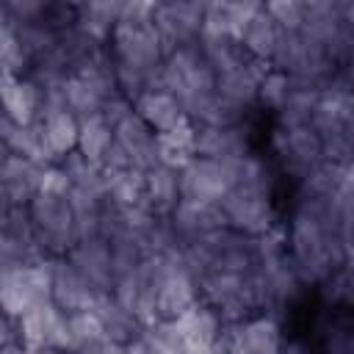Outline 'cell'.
I'll use <instances>...</instances> for the list:
<instances>
[{"label":"cell","instance_id":"obj_10","mask_svg":"<svg viewBox=\"0 0 354 354\" xmlns=\"http://www.w3.org/2000/svg\"><path fill=\"white\" fill-rule=\"evenodd\" d=\"M293 88V77L288 72H279V69H271L263 80H260V91H257V100H263L268 108L274 111H282V105L288 102V94Z\"/></svg>","mask_w":354,"mask_h":354},{"label":"cell","instance_id":"obj_1","mask_svg":"<svg viewBox=\"0 0 354 354\" xmlns=\"http://www.w3.org/2000/svg\"><path fill=\"white\" fill-rule=\"evenodd\" d=\"M232 188H238L232 160H210L196 155L180 171V199L221 205Z\"/></svg>","mask_w":354,"mask_h":354},{"label":"cell","instance_id":"obj_11","mask_svg":"<svg viewBox=\"0 0 354 354\" xmlns=\"http://www.w3.org/2000/svg\"><path fill=\"white\" fill-rule=\"evenodd\" d=\"M124 354H152V348H149V343L144 340V337H138L136 343H130L127 346V351Z\"/></svg>","mask_w":354,"mask_h":354},{"label":"cell","instance_id":"obj_8","mask_svg":"<svg viewBox=\"0 0 354 354\" xmlns=\"http://www.w3.org/2000/svg\"><path fill=\"white\" fill-rule=\"evenodd\" d=\"M39 122H41L44 138H47L53 155L58 158V163H61L69 152L77 149V141H80V119H77L75 113H69V111H55V113L39 119Z\"/></svg>","mask_w":354,"mask_h":354},{"label":"cell","instance_id":"obj_6","mask_svg":"<svg viewBox=\"0 0 354 354\" xmlns=\"http://www.w3.org/2000/svg\"><path fill=\"white\" fill-rule=\"evenodd\" d=\"M133 111L155 130V133H169L174 130L180 122H185V111L180 105V100L163 88H152V91H144L136 102H133Z\"/></svg>","mask_w":354,"mask_h":354},{"label":"cell","instance_id":"obj_9","mask_svg":"<svg viewBox=\"0 0 354 354\" xmlns=\"http://www.w3.org/2000/svg\"><path fill=\"white\" fill-rule=\"evenodd\" d=\"M113 144V127L97 113V116H88L80 122V141H77V152L83 158H88L91 163L102 166L105 163V155Z\"/></svg>","mask_w":354,"mask_h":354},{"label":"cell","instance_id":"obj_4","mask_svg":"<svg viewBox=\"0 0 354 354\" xmlns=\"http://www.w3.org/2000/svg\"><path fill=\"white\" fill-rule=\"evenodd\" d=\"M102 293L66 260H53V301L69 315V313H83L94 310L97 299Z\"/></svg>","mask_w":354,"mask_h":354},{"label":"cell","instance_id":"obj_7","mask_svg":"<svg viewBox=\"0 0 354 354\" xmlns=\"http://www.w3.org/2000/svg\"><path fill=\"white\" fill-rule=\"evenodd\" d=\"M180 205V171L169 166H155L147 171L144 188V207L152 210L158 218H169Z\"/></svg>","mask_w":354,"mask_h":354},{"label":"cell","instance_id":"obj_2","mask_svg":"<svg viewBox=\"0 0 354 354\" xmlns=\"http://www.w3.org/2000/svg\"><path fill=\"white\" fill-rule=\"evenodd\" d=\"M221 343L227 354H282L285 348L279 326L268 315H249L241 324L224 326Z\"/></svg>","mask_w":354,"mask_h":354},{"label":"cell","instance_id":"obj_3","mask_svg":"<svg viewBox=\"0 0 354 354\" xmlns=\"http://www.w3.org/2000/svg\"><path fill=\"white\" fill-rule=\"evenodd\" d=\"M227 227L249 235V238H260L271 230V205H268V194H257L249 188H232L224 202H221Z\"/></svg>","mask_w":354,"mask_h":354},{"label":"cell","instance_id":"obj_5","mask_svg":"<svg viewBox=\"0 0 354 354\" xmlns=\"http://www.w3.org/2000/svg\"><path fill=\"white\" fill-rule=\"evenodd\" d=\"M3 116L28 127L39 122L41 113V88L36 80H25L19 75H3Z\"/></svg>","mask_w":354,"mask_h":354}]
</instances>
